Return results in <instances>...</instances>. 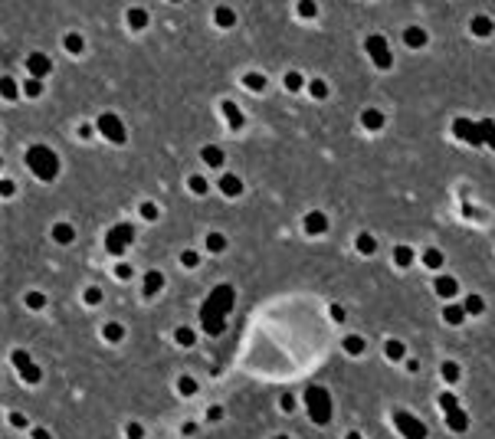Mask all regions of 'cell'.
Segmentation results:
<instances>
[{"label":"cell","mask_w":495,"mask_h":439,"mask_svg":"<svg viewBox=\"0 0 495 439\" xmlns=\"http://www.w3.org/2000/svg\"><path fill=\"white\" fill-rule=\"evenodd\" d=\"M26 69H30V76H33V79H43V76H49V69H53V63H49V56H43V53H33L30 59H26Z\"/></svg>","instance_id":"cell-2"},{"label":"cell","mask_w":495,"mask_h":439,"mask_svg":"<svg viewBox=\"0 0 495 439\" xmlns=\"http://www.w3.org/2000/svg\"><path fill=\"white\" fill-rule=\"evenodd\" d=\"M99 128H102L105 134H109L112 141H121V125H118L115 118H112V115H102V118H99Z\"/></svg>","instance_id":"cell-4"},{"label":"cell","mask_w":495,"mask_h":439,"mask_svg":"<svg viewBox=\"0 0 495 439\" xmlns=\"http://www.w3.org/2000/svg\"><path fill=\"white\" fill-rule=\"evenodd\" d=\"M0 95H3V99H17V95H20L17 82H13V79H0Z\"/></svg>","instance_id":"cell-6"},{"label":"cell","mask_w":495,"mask_h":439,"mask_svg":"<svg viewBox=\"0 0 495 439\" xmlns=\"http://www.w3.org/2000/svg\"><path fill=\"white\" fill-rule=\"evenodd\" d=\"M0 194H7V197L13 194V184H10V180H0Z\"/></svg>","instance_id":"cell-9"},{"label":"cell","mask_w":495,"mask_h":439,"mask_svg":"<svg viewBox=\"0 0 495 439\" xmlns=\"http://www.w3.org/2000/svg\"><path fill=\"white\" fill-rule=\"evenodd\" d=\"M128 240H132V230H128V226H115V230L109 233V249L112 253H121V246Z\"/></svg>","instance_id":"cell-3"},{"label":"cell","mask_w":495,"mask_h":439,"mask_svg":"<svg viewBox=\"0 0 495 439\" xmlns=\"http://www.w3.org/2000/svg\"><path fill=\"white\" fill-rule=\"evenodd\" d=\"M66 49L69 53H79V49H82V40H79V36H66Z\"/></svg>","instance_id":"cell-7"},{"label":"cell","mask_w":495,"mask_h":439,"mask_svg":"<svg viewBox=\"0 0 495 439\" xmlns=\"http://www.w3.org/2000/svg\"><path fill=\"white\" fill-rule=\"evenodd\" d=\"M26 164H30V171H33L40 180H53L56 171H59V161H56V154L46 148V144H33L30 151H26Z\"/></svg>","instance_id":"cell-1"},{"label":"cell","mask_w":495,"mask_h":439,"mask_svg":"<svg viewBox=\"0 0 495 439\" xmlns=\"http://www.w3.org/2000/svg\"><path fill=\"white\" fill-rule=\"evenodd\" d=\"M72 236H76V230H72L69 223H59V226L53 230V240H56V242H63V246H66V242H72Z\"/></svg>","instance_id":"cell-5"},{"label":"cell","mask_w":495,"mask_h":439,"mask_svg":"<svg viewBox=\"0 0 495 439\" xmlns=\"http://www.w3.org/2000/svg\"><path fill=\"white\" fill-rule=\"evenodd\" d=\"M26 95H40V79H30V82H26Z\"/></svg>","instance_id":"cell-8"}]
</instances>
